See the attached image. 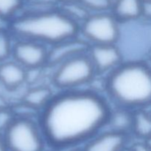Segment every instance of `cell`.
Masks as SVG:
<instances>
[{
  "instance_id": "obj_26",
  "label": "cell",
  "mask_w": 151,
  "mask_h": 151,
  "mask_svg": "<svg viewBox=\"0 0 151 151\" xmlns=\"http://www.w3.org/2000/svg\"><path fill=\"white\" fill-rule=\"evenodd\" d=\"M122 151H131V150L130 148H126V147H125V148H124Z\"/></svg>"
},
{
  "instance_id": "obj_28",
  "label": "cell",
  "mask_w": 151,
  "mask_h": 151,
  "mask_svg": "<svg viewBox=\"0 0 151 151\" xmlns=\"http://www.w3.org/2000/svg\"><path fill=\"white\" fill-rule=\"evenodd\" d=\"M143 1H151V0H142Z\"/></svg>"
},
{
  "instance_id": "obj_7",
  "label": "cell",
  "mask_w": 151,
  "mask_h": 151,
  "mask_svg": "<svg viewBox=\"0 0 151 151\" xmlns=\"http://www.w3.org/2000/svg\"><path fill=\"white\" fill-rule=\"evenodd\" d=\"M49 48L45 44L27 39L13 44L12 56L26 69H43L48 64Z\"/></svg>"
},
{
  "instance_id": "obj_14",
  "label": "cell",
  "mask_w": 151,
  "mask_h": 151,
  "mask_svg": "<svg viewBox=\"0 0 151 151\" xmlns=\"http://www.w3.org/2000/svg\"><path fill=\"white\" fill-rule=\"evenodd\" d=\"M54 95L50 87L47 86H35L25 92L22 103L36 111L41 112L50 103Z\"/></svg>"
},
{
  "instance_id": "obj_27",
  "label": "cell",
  "mask_w": 151,
  "mask_h": 151,
  "mask_svg": "<svg viewBox=\"0 0 151 151\" xmlns=\"http://www.w3.org/2000/svg\"><path fill=\"white\" fill-rule=\"evenodd\" d=\"M72 151H83V150H72Z\"/></svg>"
},
{
  "instance_id": "obj_1",
  "label": "cell",
  "mask_w": 151,
  "mask_h": 151,
  "mask_svg": "<svg viewBox=\"0 0 151 151\" xmlns=\"http://www.w3.org/2000/svg\"><path fill=\"white\" fill-rule=\"evenodd\" d=\"M111 108L103 96L92 90L74 89L55 94L40 112L44 138L57 147L88 141L106 126Z\"/></svg>"
},
{
  "instance_id": "obj_19",
  "label": "cell",
  "mask_w": 151,
  "mask_h": 151,
  "mask_svg": "<svg viewBox=\"0 0 151 151\" xmlns=\"http://www.w3.org/2000/svg\"><path fill=\"white\" fill-rule=\"evenodd\" d=\"M87 10L92 13L111 11L114 0H78Z\"/></svg>"
},
{
  "instance_id": "obj_25",
  "label": "cell",
  "mask_w": 151,
  "mask_h": 151,
  "mask_svg": "<svg viewBox=\"0 0 151 151\" xmlns=\"http://www.w3.org/2000/svg\"><path fill=\"white\" fill-rule=\"evenodd\" d=\"M145 142L147 143V145H148L149 147H150V148H151V137H149V138L147 139V140H145Z\"/></svg>"
},
{
  "instance_id": "obj_10",
  "label": "cell",
  "mask_w": 151,
  "mask_h": 151,
  "mask_svg": "<svg viewBox=\"0 0 151 151\" xmlns=\"http://www.w3.org/2000/svg\"><path fill=\"white\" fill-rule=\"evenodd\" d=\"M127 140L126 134L109 130L88 140L83 151H122Z\"/></svg>"
},
{
  "instance_id": "obj_24",
  "label": "cell",
  "mask_w": 151,
  "mask_h": 151,
  "mask_svg": "<svg viewBox=\"0 0 151 151\" xmlns=\"http://www.w3.org/2000/svg\"><path fill=\"white\" fill-rule=\"evenodd\" d=\"M60 4H63V3H66V2H70V1H75V0H56Z\"/></svg>"
},
{
  "instance_id": "obj_4",
  "label": "cell",
  "mask_w": 151,
  "mask_h": 151,
  "mask_svg": "<svg viewBox=\"0 0 151 151\" xmlns=\"http://www.w3.org/2000/svg\"><path fill=\"white\" fill-rule=\"evenodd\" d=\"M97 75L87 53L72 57L55 66L52 82L61 91L78 89Z\"/></svg>"
},
{
  "instance_id": "obj_5",
  "label": "cell",
  "mask_w": 151,
  "mask_h": 151,
  "mask_svg": "<svg viewBox=\"0 0 151 151\" xmlns=\"http://www.w3.org/2000/svg\"><path fill=\"white\" fill-rule=\"evenodd\" d=\"M1 135L9 151H42L44 148L42 130L30 116H16Z\"/></svg>"
},
{
  "instance_id": "obj_17",
  "label": "cell",
  "mask_w": 151,
  "mask_h": 151,
  "mask_svg": "<svg viewBox=\"0 0 151 151\" xmlns=\"http://www.w3.org/2000/svg\"><path fill=\"white\" fill-rule=\"evenodd\" d=\"M26 0H0V18L13 19L16 13L23 10Z\"/></svg>"
},
{
  "instance_id": "obj_18",
  "label": "cell",
  "mask_w": 151,
  "mask_h": 151,
  "mask_svg": "<svg viewBox=\"0 0 151 151\" xmlns=\"http://www.w3.org/2000/svg\"><path fill=\"white\" fill-rule=\"evenodd\" d=\"M11 32L0 29V63L7 60L13 52Z\"/></svg>"
},
{
  "instance_id": "obj_21",
  "label": "cell",
  "mask_w": 151,
  "mask_h": 151,
  "mask_svg": "<svg viewBox=\"0 0 151 151\" xmlns=\"http://www.w3.org/2000/svg\"><path fill=\"white\" fill-rule=\"evenodd\" d=\"M141 19L147 22H151V1L142 2Z\"/></svg>"
},
{
  "instance_id": "obj_16",
  "label": "cell",
  "mask_w": 151,
  "mask_h": 151,
  "mask_svg": "<svg viewBox=\"0 0 151 151\" xmlns=\"http://www.w3.org/2000/svg\"><path fill=\"white\" fill-rule=\"evenodd\" d=\"M59 9L79 25H81L91 13L78 0L60 4Z\"/></svg>"
},
{
  "instance_id": "obj_2",
  "label": "cell",
  "mask_w": 151,
  "mask_h": 151,
  "mask_svg": "<svg viewBox=\"0 0 151 151\" xmlns=\"http://www.w3.org/2000/svg\"><path fill=\"white\" fill-rule=\"evenodd\" d=\"M104 88L116 106L151 107V66L143 60L122 62L108 74Z\"/></svg>"
},
{
  "instance_id": "obj_23",
  "label": "cell",
  "mask_w": 151,
  "mask_h": 151,
  "mask_svg": "<svg viewBox=\"0 0 151 151\" xmlns=\"http://www.w3.org/2000/svg\"><path fill=\"white\" fill-rule=\"evenodd\" d=\"M0 151H9L1 134H0Z\"/></svg>"
},
{
  "instance_id": "obj_15",
  "label": "cell",
  "mask_w": 151,
  "mask_h": 151,
  "mask_svg": "<svg viewBox=\"0 0 151 151\" xmlns=\"http://www.w3.org/2000/svg\"><path fill=\"white\" fill-rule=\"evenodd\" d=\"M132 133L144 141L151 137V111L147 108L134 110Z\"/></svg>"
},
{
  "instance_id": "obj_13",
  "label": "cell",
  "mask_w": 151,
  "mask_h": 151,
  "mask_svg": "<svg viewBox=\"0 0 151 151\" xmlns=\"http://www.w3.org/2000/svg\"><path fill=\"white\" fill-rule=\"evenodd\" d=\"M133 122L134 110L116 106L115 109L111 110L106 126H109L111 131L128 135L132 132Z\"/></svg>"
},
{
  "instance_id": "obj_12",
  "label": "cell",
  "mask_w": 151,
  "mask_h": 151,
  "mask_svg": "<svg viewBox=\"0 0 151 151\" xmlns=\"http://www.w3.org/2000/svg\"><path fill=\"white\" fill-rule=\"evenodd\" d=\"M142 0H114L111 12L119 22L141 19Z\"/></svg>"
},
{
  "instance_id": "obj_20",
  "label": "cell",
  "mask_w": 151,
  "mask_h": 151,
  "mask_svg": "<svg viewBox=\"0 0 151 151\" xmlns=\"http://www.w3.org/2000/svg\"><path fill=\"white\" fill-rule=\"evenodd\" d=\"M16 118L13 109L0 107V134H2Z\"/></svg>"
},
{
  "instance_id": "obj_9",
  "label": "cell",
  "mask_w": 151,
  "mask_h": 151,
  "mask_svg": "<svg viewBox=\"0 0 151 151\" xmlns=\"http://www.w3.org/2000/svg\"><path fill=\"white\" fill-rule=\"evenodd\" d=\"M89 46V43L79 35L53 44L49 48L47 66L55 67L71 58L87 53Z\"/></svg>"
},
{
  "instance_id": "obj_3",
  "label": "cell",
  "mask_w": 151,
  "mask_h": 151,
  "mask_svg": "<svg viewBox=\"0 0 151 151\" xmlns=\"http://www.w3.org/2000/svg\"><path fill=\"white\" fill-rule=\"evenodd\" d=\"M10 32L18 39L52 46L79 35L80 25L58 7L44 13H23L12 19Z\"/></svg>"
},
{
  "instance_id": "obj_22",
  "label": "cell",
  "mask_w": 151,
  "mask_h": 151,
  "mask_svg": "<svg viewBox=\"0 0 151 151\" xmlns=\"http://www.w3.org/2000/svg\"><path fill=\"white\" fill-rule=\"evenodd\" d=\"M131 151H151V148L144 141L143 142H137L130 147Z\"/></svg>"
},
{
  "instance_id": "obj_11",
  "label": "cell",
  "mask_w": 151,
  "mask_h": 151,
  "mask_svg": "<svg viewBox=\"0 0 151 151\" xmlns=\"http://www.w3.org/2000/svg\"><path fill=\"white\" fill-rule=\"evenodd\" d=\"M27 70L15 60L0 63V83L8 90H16L27 82Z\"/></svg>"
},
{
  "instance_id": "obj_6",
  "label": "cell",
  "mask_w": 151,
  "mask_h": 151,
  "mask_svg": "<svg viewBox=\"0 0 151 151\" xmlns=\"http://www.w3.org/2000/svg\"><path fill=\"white\" fill-rule=\"evenodd\" d=\"M120 22L111 11L92 13L80 25V32L89 44H116Z\"/></svg>"
},
{
  "instance_id": "obj_8",
  "label": "cell",
  "mask_w": 151,
  "mask_h": 151,
  "mask_svg": "<svg viewBox=\"0 0 151 151\" xmlns=\"http://www.w3.org/2000/svg\"><path fill=\"white\" fill-rule=\"evenodd\" d=\"M87 54L97 74H109L122 63V52L116 44H90Z\"/></svg>"
}]
</instances>
